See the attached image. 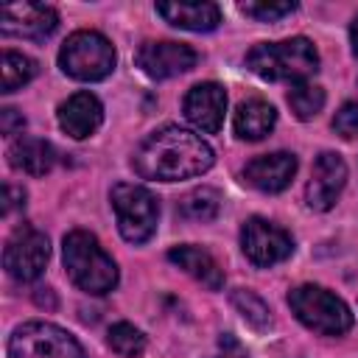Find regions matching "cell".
Wrapping results in <instances>:
<instances>
[{
	"label": "cell",
	"mask_w": 358,
	"mask_h": 358,
	"mask_svg": "<svg viewBox=\"0 0 358 358\" xmlns=\"http://www.w3.org/2000/svg\"><path fill=\"white\" fill-rule=\"evenodd\" d=\"M157 14L185 31H213L221 22V8L215 3H157Z\"/></svg>",
	"instance_id": "e0dca14e"
},
{
	"label": "cell",
	"mask_w": 358,
	"mask_h": 358,
	"mask_svg": "<svg viewBox=\"0 0 358 358\" xmlns=\"http://www.w3.org/2000/svg\"><path fill=\"white\" fill-rule=\"evenodd\" d=\"M288 305L294 316L313 333L322 336H341L352 327V310L347 302L336 294H330L322 285L305 282L288 291Z\"/></svg>",
	"instance_id": "277c9868"
},
{
	"label": "cell",
	"mask_w": 358,
	"mask_h": 358,
	"mask_svg": "<svg viewBox=\"0 0 358 358\" xmlns=\"http://www.w3.org/2000/svg\"><path fill=\"white\" fill-rule=\"evenodd\" d=\"M210 358H249V352L241 347L238 338H232V336H221V341H218V352L210 355Z\"/></svg>",
	"instance_id": "83f0119b"
},
{
	"label": "cell",
	"mask_w": 358,
	"mask_h": 358,
	"mask_svg": "<svg viewBox=\"0 0 358 358\" xmlns=\"http://www.w3.org/2000/svg\"><path fill=\"white\" fill-rule=\"evenodd\" d=\"M8 358H87L81 344L50 322H25L8 338Z\"/></svg>",
	"instance_id": "52a82bcc"
},
{
	"label": "cell",
	"mask_w": 358,
	"mask_h": 358,
	"mask_svg": "<svg viewBox=\"0 0 358 358\" xmlns=\"http://www.w3.org/2000/svg\"><path fill=\"white\" fill-rule=\"evenodd\" d=\"M50 257L48 235L34 227H17L3 249V266L17 282H31L45 271V263Z\"/></svg>",
	"instance_id": "ba28073f"
},
{
	"label": "cell",
	"mask_w": 358,
	"mask_h": 358,
	"mask_svg": "<svg viewBox=\"0 0 358 358\" xmlns=\"http://www.w3.org/2000/svg\"><path fill=\"white\" fill-rule=\"evenodd\" d=\"M277 123V112L268 101L263 98H249L243 101L238 109H235V117H232V126H235V134L241 140H263Z\"/></svg>",
	"instance_id": "d6986e66"
},
{
	"label": "cell",
	"mask_w": 358,
	"mask_h": 358,
	"mask_svg": "<svg viewBox=\"0 0 358 358\" xmlns=\"http://www.w3.org/2000/svg\"><path fill=\"white\" fill-rule=\"evenodd\" d=\"M213 148L182 126H162L151 131L134 151V171L143 179L179 182L201 176L213 168Z\"/></svg>",
	"instance_id": "6da1fadb"
},
{
	"label": "cell",
	"mask_w": 358,
	"mask_h": 358,
	"mask_svg": "<svg viewBox=\"0 0 358 358\" xmlns=\"http://www.w3.org/2000/svg\"><path fill=\"white\" fill-rule=\"evenodd\" d=\"M241 249H243V255H246L255 266L268 268V266L282 263L285 257H291V252H294V238H291L282 227H277V224H271V221L255 215V218H249V221L243 224V229H241Z\"/></svg>",
	"instance_id": "9c48e42d"
},
{
	"label": "cell",
	"mask_w": 358,
	"mask_h": 358,
	"mask_svg": "<svg viewBox=\"0 0 358 358\" xmlns=\"http://www.w3.org/2000/svg\"><path fill=\"white\" fill-rule=\"evenodd\" d=\"M241 11L257 22H274V20L296 11V3H241Z\"/></svg>",
	"instance_id": "d4e9b609"
},
{
	"label": "cell",
	"mask_w": 358,
	"mask_h": 358,
	"mask_svg": "<svg viewBox=\"0 0 358 358\" xmlns=\"http://www.w3.org/2000/svg\"><path fill=\"white\" fill-rule=\"evenodd\" d=\"M333 129L344 140H355L358 137V103L355 101L341 103V109L333 115Z\"/></svg>",
	"instance_id": "484cf974"
},
{
	"label": "cell",
	"mask_w": 358,
	"mask_h": 358,
	"mask_svg": "<svg viewBox=\"0 0 358 358\" xmlns=\"http://www.w3.org/2000/svg\"><path fill=\"white\" fill-rule=\"evenodd\" d=\"M168 260L173 266H179L182 271H187L193 280H199L204 288H210V291H221L224 288V268L218 266V260L207 249H199L193 243L173 246L168 252Z\"/></svg>",
	"instance_id": "2e32d148"
},
{
	"label": "cell",
	"mask_w": 358,
	"mask_h": 358,
	"mask_svg": "<svg viewBox=\"0 0 358 358\" xmlns=\"http://www.w3.org/2000/svg\"><path fill=\"white\" fill-rule=\"evenodd\" d=\"M103 120V106L92 92H73L59 106V126L73 140H84L98 131Z\"/></svg>",
	"instance_id": "9a60e30c"
},
{
	"label": "cell",
	"mask_w": 358,
	"mask_h": 358,
	"mask_svg": "<svg viewBox=\"0 0 358 358\" xmlns=\"http://www.w3.org/2000/svg\"><path fill=\"white\" fill-rule=\"evenodd\" d=\"M221 210V193L215 187H196L179 201V215L185 221H213Z\"/></svg>",
	"instance_id": "ffe728a7"
},
{
	"label": "cell",
	"mask_w": 358,
	"mask_h": 358,
	"mask_svg": "<svg viewBox=\"0 0 358 358\" xmlns=\"http://www.w3.org/2000/svg\"><path fill=\"white\" fill-rule=\"evenodd\" d=\"M0 73H3V92H14V90L25 87L36 76V62L31 56H25V53L3 50Z\"/></svg>",
	"instance_id": "44dd1931"
},
{
	"label": "cell",
	"mask_w": 358,
	"mask_h": 358,
	"mask_svg": "<svg viewBox=\"0 0 358 358\" xmlns=\"http://www.w3.org/2000/svg\"><path fill=\"white\" fill-rule=\"evenodd\" d=\"M232 308L243 316V322L255 330H266L271 324V313H268V305L249 288H238L232 294Z\"/></svg>",
	"instance_id": "603a6c76"
},
{
	"label": "cell",
	"mask_w": 358,
	"mask_h": 358,
	"mask_svg": "<svg viewBox=\"0 0 358 358\" xmlns=\"http://www.w3.org/2000/svg\"><path fill=\"white\" fill-rule=\"evenodd\" d=\"M6 199H3V213L8 215L14 207H20V204H25V190H17L14 185H6Z\"/></svg>",
	"instance_id": "f1b7e54d"
},
{
	"label": "cell",
	"mask_w": 358,
	"mask_h": 358,
	"mask_svg": "<svg viewBox=\"0 0 358 358\" xmlns=\"http://www.w3.org/2000/svg\"><path fill=\"white\" fill-rule=\"evenodd\" d=\"M106 344H109L112 352H117L120 358H137V355H143V350H145V336H143L134 324L117 322V324L109 327Z\"/></svg>",
	"instance_id": "cb8c5ba5"
},
{
	"label": "cell",
	"mask_w": 358,
	"mask_h": 358,
	"mask_svg": "<svg viewBox=\"0 0 358 358\" xmlns=\"http://www.w3.org/2000/svg\"><path fill=\"white\" fill-rule=\"evenodd\" d=\"M288 106L291 112L299 117V120H310L322 112L324 106V90L319 84H310V81H299L291 87L288 92Z\"/></svg>",
	"instance_id": "7402d4cb"
},
{
	"label": "cell",
	"mask_w": 358,
	"mask_h": 358,
	"mask_svg": "<svg viewBox=\"0 0 358 358\" xmlns=\"http://www.w3.org/2000/svg\"><path fill=\"white\" fill-rule=\"evenodd\" d=\"M62 257L70 280L87 294H109L117 285V266L101 241L87 229H73L64 235Z\"/></svg>",
	"instance_id": "7a4b0ae2"
},
{
	"label": "cell",
	"mask_w": 358,
	"mask_h": 358,
	"mask_svg": "<svg viewBox=\"0 0 358 358\" xmlns=\"http://www.w3.org/2000/svg\"><path fill=\"white\" fill-rule=\"evenodd\" d=\"M199 62V53L190 45L182 42H145L137 50V67L148 76V78H171L179 73L193 70Z\"/></svg>",
	"instance_id": "7c38bea8"
},
{
	"label": "cell",
	"mask_w": 358,
	"mask_h": 358,
	"mask_svg": "<svg viewBox=\"0 0 358 358\" xmlns=\"http://www.w3.org/2000/svg\"><path fill=\"white\" fill-rule=\"evenodd\" d=\"M246 64L266 81H308L319 70V53L310 39L291 36L282 42H260L246 53Z\"/></svg>",
	"instance_id": "3957f363"
},
{
	"label": "cell",
	"mask_w": 358,
	"mask_h": 358,
	"mask_svg": "<svg viewBox=\"0 0 358 358\" xmlns=\"http://www.w3.org/2000/svg\"><path fill=\"white\" fill-rule=\"evenodd\" d=\"M22 126H25V117H22L17 109H11V106L0 109V131H3L6 137H11V134L22 131Z\"/></svg>",
	"instance_id": "4316f807"
},
{
	"label": "cell",
	"mask_w": 358,
	"mask_h": 358,
	"mask_svg": "<svg viewBox=\"0 0 358 358\" xmlns=\"http://www.w3.org/2000/svg\"><path fill=\"white\" fill-rule=\"evenodd\" d=\"M296 173V157L288 151H274V154H263L255 157L246 168H243V179L263 190V193H280L291 185Z\"/></svg>",
	"instance_id": "5bb4252c"
},
{
	"label": "cell",
	"mask_w": 358,
	"mask_h": 358,
	"mask_svg": "<svg viewBox=\"0 0 358 358\" xmlns=\"http://www.w3.org/2000/svg\"><path fill=\"white\" fill-rule=\"evenodd\" d=\"M115 48L98 31H76L59 50V67L76 81H101L115 70Z\"/></svg>",
	"instance_id": "5b68a950"
},
{
	"label": "cell",
	"mask_w": 358,
	"mask_h": 358,
	"mask_svg": "<svg viewBox=\"0 0 358 358\" xmlns=\"http://www.w3.org/2000/svg\"><path fill=\"white\" fill-rule=\"evenodd\" d=\"M347 185V162L341 159V154L336 151H322L313 162V173L310 182L305 187V201L310 210L324 213L336 204V199L341 196Z\"/></svg>",
	"instance_id": "30bf717a"
},
{
	"label": "cell",
	"mask_w": 358,
	"mask_h": 358,
	"mask_svg": "<svg viewBox=\"0 0 358 358\" xmlns=\"http://www.w3.org/2000/svg\"><path fill=\"white\" fill-rule=\"evenodd\" d=\"M350 42H352V53L358 56V17H355L352 25H350Z\"/></svg>",
	"instance_id": "f546056e"
},
{
	"label": "cell",
	"mask_w": 358,
	"mask_h": 358,
	"mask_svg": "<svg viewBox=\"0 0 358 358\" xmlns=\"http://www.w3.org/2000/svg\"><path fill=\"white\" fill-rule=\"evenodd\" d=\"M185 117L204 134H215L224 123V112H227V92L221 84L215 81H201L196 87L187 90L185 101H182Z\"/></svg>",
	"instance_id": "4fadbf2b"
},
{
	"label": "cell",
	"mask_w": 358,
	"mask_h": 358,
	"mask_svg": "<svg viewBox=\"0 0 358 358\" xmlns=\"http://www.w3.org/2000/svg\"><path fill=\"white\" fill-rule=\"evenodd\" d=\"M59 28V14L50 6L42 3H8L3 6L0 17V31L6 36H20V39H48Z\"/></svg>",
	"instance_id": "8fae6325"
},
{
	"label": "cell",
	"mask_w": 358,
	"mask_h": 358,
	"mask_svg": "<svg viewBox=\"0 0 358 358\" xmlns=\"http://www.w3.org/2000/svg\"><path fill=\"white\" fill-rule=\"evenodd\" d=\"M112 210L117 215V229L129 243H145L157 232V218H159V204L157 196L131 182H117L109 193Z\"/></svg>",
	"instance_id": "8992f818"
},
{
	"label": "cell",
	"mask_w": 358,
	"mask_h": 358,
	"mask_svg": "<svg viewBox=\"0 0 358 358\" xmlns=\"http://www.w3.org/2000/svg\"><path fill=\"white\" fill-rule=\"evenodd\" d=\"M8 162L11 168L31 173V176H45L53 162H56V151L48 140L39 137H17L8 148Z\"/></svg>",
	"instance_id": "ac0fdd59"
}]
</instances>
